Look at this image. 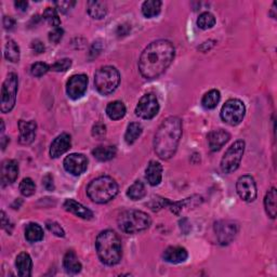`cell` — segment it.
<instances>
[{
  "instance_id": "obj_6",
  "label": "cell",
  "mask_w": 277,
  "mask_h": 277,
  "mask_svg": "<svg viewBox=\"0 0 277 277\" xmlns=\"http://www.w3.org/2000/svg\"><path fill=\"white\" fill-rule=\"evenodd\" d=\"M120 83V74L113 66H103L94 74V85L98 93L108 95L117 89Z\"/></svg>"
},
{
  "instance_id": "obj_38",
  "label": "cell",
  "mask_w": 277,
  "mask_h": 277,
  "mask_svg": "<svg viewBox=\"0 0 277 277\" xmlns=\"http://www.w3.org/2000/svg\"><path fill=\"white\" fill-rule=\"evenodd\" d=\"M72 66L71 59H62L59 60L54 64L50 65V71L53 72H66Z\"/></svg>"
},
{
  "instance_id": "obj_5",
  "label": "cell",
  "mask_w": 277,
  "mask_h": 277,
  "mask_svg": "<svg viewBox=\"0 0 277 277\" xmlns=\"http://www.w3.org/2000/svg\"><path fill=\"white\" fill-rule=\"evenodd\" d=\"M152 220L150 215L140 210H126L118 217L119 229L126 234H138L149 229Z\"/></svg>"
},
{
  "instance_id": "obj_37",
  "label": "cell",
  "mask_w": 277,
  "mask_h": 277,
  "mask_svg": "<svg viewBox=\"0 0 277 277\" xmlns=\"http://www.w3.org/2000/svg\"><path fill=\"white\" fill-rule=\"evenodd\" d=\"M49 71H50V65H48L44 62H37L30 67V73H32V75L35 77L44 76Z\"/></svg>"
},
{
  "instance_id": "obj_9",
  "label": "cell",
  "mask_w": 277,
  "mask_h": 277,
  "mask_svg": "<svg viewBox=\"0 0 277 277\" xmlns=\"http://www.w3.org/2000/svg\"><path fill=\"white\" fill-rule=\"evenodd\" d=\"M246 114L245 104L238 98H231L226 101L221 109V119L230 126H237L243 121Z\"/></svg>"
},
{
  "instance_id": "obj_32",
  "label": "cell",
  "mask_w": 277,
  "mask_h": 277,
  "mask_svg": "<svg viewBox=\"0 0 277 277\" xmlns=\"http://www.w3.org/2000/svg\"><path fill=\"white\" fill-rule=\"evenodd\" d=\"M220 100H221L220 91L212 89L210 91H208L207 93L202 96L201 105L204 106L206 109H213L217 107Z\"/></svg>"
},
{
  "instance_id": "obj_22",
  "label": "cell",
  "mask_w": 277,
  "mask_h": 277,
  "mask_svg": "<svg viewBox=\"0 0 277 277\" xmlns=\"http://www.w3.org/2000/svg\"><path fill=\"white\" fill-rule=\"evenodd\" d=\"M15 268L17 274L21 277H29L32 275L33 261L32 258L26 252H22L15 259Z\"/></svg>"
},
{
  "instance_id": "obj_40",
  "label": "cell",
  "mask_w": 277,
  "mask_h": 277,
  "mask_svg": "<svg viewBox=\"0 0 277 277\" xmlns=\"http://www.w3.org/2000/svg\"><path fill=\"white\" fill-rule=\"evenodd\" d=\"M54 4L60 12L67 13V12L76 4V1H72V0H61V1H55Z\"/></svg>"
},
{
  "instance_id": "obj_41",
  "label": "cell",
  "mask_w": 277,
  "mask_h": 277,
  "mask_svg": "<svg viewBox=\"0 0 277 277\" xmlns=\"http://www.w3.org/2000/svg\"><path fill=\"white\" fill-rule=\"evenodd\" d=\"M63 35H64V30L61 27L53 28V30H51V32L49 33V40L53 42V44H58V42H60L61 39L63 38Z\"/></svg>"
},
{
  "instance_id": "obj_23",
  "label": "cell",
  "mask_w": 277,
  "mask_h": 277,
  "mask_svg": "<svg viewBox=\"0 0 277 277\" xmlns=\"http://www.w3.org/2000/svg\"><path fill=\"white\" fill-rule=\"evenodd\" d=\"M63 267L66 271V273L69 274H78L81 272L83 267L82 263L79 261L77 255L73 250L67 251L63 259Z\"/></svg>"
},
{
  "instance_id": "obj_31",
  "label": "cell",
  "mask_w": 277,
  "mask_h": 277,
  "mask_svg": "<svg viewBox=\"0 0 277 277\" xmlns=\"http://www.w3.org/2000/svg\"><path fill=\"white\" fill-rule=\"evenodd\" d=\"M20 47L14 40L9 39L4 48V58L12 63H17L20 61Z\"/></svg>"
},
{
  "instance_id": "obj_18",
  "label": "cell",
  "mask_w": 277,
  "mask_h": 277,
  "mask_svg": "<svg viewBox=\"0 0 277 277\" xmlns=\"http://www.w3.org/2000/svg\"><path fill=\"white\" fill-rule=\"evenodd\" d=\"M208 144L212 152L220 151L222 147L229 142L231 139V134L223 130V129H217V130H212L208 134Z\"/></svg>"
},
{
  "instance_id": "obj_1",
  "label": "cell",
  "mask_w": 277,
  "mask_h": 277,
  "mask_svg": "<svg viewBox=\"0 0 277 277\" xmlns=\"http://www.w3.org/2000/svg\"><path fill=\"white\" fill-rule=\"evenodd\" d=\"M176 49L169 40L159 39L147 46L139 59L141 75L146 79L158 78L171 65Z\"/></svg>"
},
{
  "instance_id": "obj_2",
  "label": "cell",
  "mask_w": 277,
  "mask_h": 277,
  "mask_svg": "<svg viewBox=\"0 0 277 277\" xmlns=\"http://www.w3.org/2000/svg\"><path fill=\"white\" fill-rule=\"evenodd\" d=\"M182 137V121L179 117L166 118L154 139V150L159 158L167 161L175 155Z\"/></svg>"
},
{
  "instance_id": "obj_15",
  "label": "cell",
  "mask_w": 277,
  "mask_h": 277,
  "mask_svg": "<svg viewBox=\"0 0 277 277\" xmlns=\"http://www.w3.org/2000/svg\"><path fill=\"white\" fill-rule=\"evenodd\" d=\"M18 177V164L13 159H7L2 162L0 169V181L1 185L5 186L15 182Z\"/></svg>"
},
{
  "instance_id": "obj_21",
  "label": "cell",
  "mask_w": 277,
  "mask_h": 277,
  "mask_svg": "<svg viewBox=\"0 0 277 277\" xmlns=\"http://www.w3.org/2000/svg\"><path fill=\"white\" fill-rule=\"evenodd\" d=\"M63 206L66 211L75 214L76 217L85 220H91L93 218V212H92L90 209L83 206L82 204H79V202L74 199H66Z\"/></svg>"
},
{
  "instance_id": "obj_50",
  "label": "cell",
  "mask_w": 277,
  "mask_h": 277,
  "mask_svg": "<svg viewBox=\"0 0 277 277\" xmlns=\"http://www.w3.org/2000/svg\"><path fill=\"white\" fill-rule=\"evenodd\" d=\"M0 141H1V149H2V151H4V149H5V147H7L8 143L10 142V140H9V138L4 137V135L2 134V135H1V139H0Z\"/></svg>"
},
{
  "instance_id": "obj_36",
  "label": "cell",
  "mask_w": 277,
  "mask_h": 277,
  "mask_svg": "<svg viewBox=\"0 0 277 277\" xmlns=\"http://www.w3.org/2000/svg\"><path fill=\"white\" fill-rule=\"evenodd\" d=\"M20 192L25 197H29L35 194L36 185L30 178H25V179L22 180V182L20 183Z\"/></svg>"
},
{
  "instance_id": "obj_34",
  "label": "cell",
  "mask_w": 277,
  "mask_h": 277,
  "mask_svg": "<svg viewBox=\"0 0 277 277\" xmlns=\"http://www.w3.org/2000/svg\"><path fill=\"white\" fill-rule=\"evenodd\" d=\"M215 17L210 12H202L197 18V26L201 29H209L214 26Z\"/></svg>"
},
{
  "instance_id": "obj_8",
  "label": "cell",
  "mask_w": 277,
  "mask_h": 277,
  "mask_svg": "<svg viewBox=\"0 0 277 277\" xmlns=\"http://www.w3.org/2000/svg\"><path fill=\"white\" fill-rule=\"evenodd\" d=\"M245 145L246 144L243 140H238L227 149L222 157V161H221V170L224 174H232V172L238 169L243 159Z\"/></svg>"
},
{
  "instance_id": "obj_12",
  "label": "cell",
  "mask_w": 277,
  "mask_h": 277,
  "mask_svg": "<svg viewBox=\"0 0 277 277\" xmlns=\"http://www.w3.org/2000/svg\"><path fill=\"white\" fill-rule=\"evenodd\" d=\"M88 88V77L85 74L74 75L66 84V92L72 100H78L85 95Z\"/></svg>"
},
{
  "instance_id": "obj_10",
  "label": "cell",
  "mask_w": 277,
  "mask_h": 277,
  "mask_svg": "<svg viewBox=\"0 0 277 277\" xmlns=\"http://www.w3.org/2000/svg\"><path fill=\"white\" fill-rule=\"evenodd\" d=\"M159 112V102L154 93H147L140 98L135 114L143 119H152Z\"/></svg>"
},
{
  "instance_id": "obj_17",
  "label": "cell",
  "mask_w": 277,
  "mask_h": 277,
  "mask_svg": "<svg viewBox=\"0 0 277 277\" xmlns=\"http://www.w3.org/2000/svg\"><path fill=\"white\" fill-rule=\"evenodd\" d=\"M18 129H20V137H18V142L23 145H28L34 142L36 138L37 124L34 120L18 121Z\"/></svg>"
},
{
  "instance_id": "obj_35",
  "label": "cell",
  "mask_w": 277,
  "mask_h": 277,
  "mask_svg": "<svg viewBox=\"0 0 277 277\" xmlns=\"http://www.w3.org/2000/svg\"><path fill=\"white\" fill-rule=\"evenodd\" d=\"M44 18L47 21V23L49 24V25H51L53 28H57V27H60L61 25V20H60V17H59V14H58V11L57 9H54V8H47L44 12Z\"/></svg>"
},
{
  "instance_id": "obj_49",
  "label": "cell",
  "mask_w": 277,
  "mask_h": 277,
  "mask_svg": "<svg viewBox=\"0 0 277 277\" xmlns=\"http://www.w3.org/2000/svg\"><path fill=\"white\" fill-rule=\"evenodd\" d=\"M15 8L21 10V11H26L27 7H28V2L27 1H23V0H20V1H15L14 2Z\"/></svg>"
},
{
  "instance_id": "obj_13",
  "label": "cell",
  "mask_w": 277,
  "mask_h": 277,
  "mask_svg": "<svg viewBox=\"0 0 277 277\" xmlns=\"http://www.w3.org/2000/svg\"><path fill=\"white\" fill-rule=\"evenodd\" d=\"M236 190L241 198L246 202H251L257 198V184L251 176H243L236 183Z\"/></svg>"
},
{
  "instance_id": "obj_28",
  "label": "cell",
  "mask_w": 277,
  "mask_h": 277,
  "mask_svg": "<svg viewBox=\"0 0 277 277\" xmlns=\"http://www.w3.org/2000/svg\"><path fill=\"white\" fill-rule=\"evenodd\" d=\"M25 238L29 243H37L44 239V230L37 223H29L25 229Z\"/></svg>"
},
{
  "instance_id": "obj_3",
  "label": "cell",
  "mask_w": 277,
  "mask_h": 277,
  "mask_svg": "<svg viewBox=\"0 0 277 277\" xmlns=\"http://www.w3.org/2000/svg\"><path fill=\"white\" fill-rule=\"evenodd\" d=\"M98 259L106 266H116L122 258V246L119 236L114 231L106 230L98 234L95 241Z\"/></svg>"
},
{
  "instance_id": "obj_47",
  "label": "cell",
  "mask_w": 277,
  "mask_h": 277,
  "mask_svg": "<svg viewBox=\"0 0 277 277\" xmlns=\"http://www.w3.org/2000/svg\"><path fill=\"white\" fill-rule=\"evenodd\" d=\"M3 26L5 29H12L15 25L14 18H12L11 16H3Z\"/></svg>"
},
{
  "instance_id": "obj_42",
  "label": "cell",
  "mask_w": 277,
  "mask_h": 277,
  "mask_svg": "<svg viewBox=\"0 0 277 277\" xmlns=\"http://www.w3.org/2000/svg\"><path fill=\"white\" fill-rule=\"evenodd\" d=\"M105 133H106V127H105V125L95 124L93 126V128H92V135H93L94 138L101 139V138L104 137V135H105Z\"/></svg>"
},
{
  "instance_id": "obj_30",
  "label": "cell",
  "mask_w": 277,
  "mask_h": 277,
  "mask_svg": "<svg viewBox=\"0 0 277 277\" xmlns=\"http://www.w3.org/2000/svg\"><path fill=\"white\" fill-rule=\"evenodd\" d=\"M143 132V127L139 122H131L130 125L128 126L127 131L125 134V141L128 145L133 144L135 141H137L140 135Z\"/></svg>"
},
{
  "instance_id": "obj_4",
  "label": "cell",
  "mask_w": 277,
  "mask_h": 277,
  "mask_svg": "<svg viewBox=\"0 0 277 277\" xmlns=\"http://www.w3.org/2000/svg\"><path fill=\"white\" fill-rule=\"evenodd\" d=\"M87 194L96 204H106L118 194V184L110 177H98L89 183Z\"/></svg>"
},
{
  "instance_id": "obj_48",
  "label": "cell",
  "mask_w": 277,
  "mask_h": 277,
  "mask_svg": "<svg viewBox=\"0 0 277 277\" xmlns=\"http://www.w3.org/2000/svg\"><path fill=\"white\" fill-rule=\"evenodd\" d=\"M130 29H131L130 26L126 25V24H122V25H119V26H118V29H117V35H118L119 37H121V36H126V35H128L129 30H130Z\"/></svg>"
},
{
  "instance_id": "obj_20",
  "label": "cell",
  "mask_w": 277,
  "mask_h": 277,
  "mask_svg": "<svg viewBox=\"0 0 277 277\" xmlns=\"http://www.w3.org/2000/svg\"><path fill=\"white\" fill-rule=\"evenodd\" d=\"M145 178L150 185L157 186L163 179V166L156 161H151L145 170Z\"/></svg>"
},
{
  "instance_id": "obj_19",
  "label": "cell",
  "mask_w": 277,
  "mask_h": 277,
  "mask_svg": "<svg viewBox=\"0 0 277 277\" xmlns=\"http://www.w3.org/2000/svg\"><path fill=\"white\" fill-rule=\"evenodd\" d=\"M187 257V250L183 247H179V246H171V247H168L165 250L163 255L164 260L172 264H178L186 261Z\"/></svg>"
},
{
  "instance_id": "obj_45",
  "label": "cell",
  "mask_w": 277,
  "mask_h": 277,
  "mask_svg": "<svg viewBox=\"0 0 277 277\" xmlns=\"http://www.w3.org/2000/svg\"><path fill=\"white\" fill-rule=\"evenodd\" d=\"M1 226L2 229L7 231L9 234L12 232V224L10 222V220L7 218V214L4 213V211H1Z\"/></svg>"
},
{
  "instance_id": "obj_11",
  "label": "cell",
  "mask_w": 277,
  "mask_h": 277,
  "mask_svg": "<svg viewBox=\"0 0 277 277\" xmlns=\"http://www.w3.org/2000/svg\"><path fill=\"white\" fill-rule=\"evenodd\" d=\"M214 232L221 245H229L238 233V224L229 220L218 221L214 224Z\"/></svg>"
},
{
  "instance_id": "obj_7",
  "label": "cell",
  "mask_w": 277,
  "mask_h": 277,
  "mask_svg": "<svg viewBox=\"0 0 277 277\" xmlns=\"http://www.w3.org/2000/svg\"><path fill=\"white\" fill-rule=\"evenodd\" d=\"M18 88V77L15 73H10L2 84L1 88V102L0 109L7 114L13 109L16 101V93Z\"/></svg>"
},
{
  "instance_id": "obj_29",
  "label": "cell",
  "mask_w": 277,
  "mask_h": 277,
  "mask_svg": "<svg viewBox=\"0 0 277 277\" xmlns=\"http://www.w3.org/2000/svg\"><path fill=\"white\" fill-rule=\"evenodd\" d=\"M161 10L162 1H159V0H147L142 4V13L147 18L157 16L161 13Z\"/></svg>"
},
{
  "instance_id": "obj_33",
  "label": "cell",
  "mask_w": 277,
  "mask_h": 277,
  "mask_svg": "<svg viewBox=\"0 0 277 277\" xmlns=\"http://www.w3.org/2000/svg\"><path fill=\"white\" fill-rule=\"evenodd\" d=\"M145 195H146L145 185L141 181H135L127 190V196L132 200L142 199Z\"/></svg>"
},
{
  "instance_id": "obj_46",
  "label": "cell",
  "mask_w": 277,
  "mask_h": 277,
  "mask_svg": "<svg viewBox=\"0 0 277 277\" xmlns=\"http://www.w3.org/2000/svg\"><path fill=\"white\" fill-rule=\"evenodd\" d=\"M32 48H33V50L36 52V53H42V52H45V45L42 44V42L40 40H34L33 41V44H32Z\"/></svg>"
},
{
  "instance_id": "obj_24",
  "label": "cell",
  "mask_w": 277,
  "mask_h": 277,
  "mask_svg": "<svg viewBox=\"0 0 277 277\" xmlns=\"http://www.w3.org/2000/svg\"><path fill=\"white\" fill-rule=\"evenodd\" d=\"M276 199H277V190L275 187H272L267 193L266 198H264V207H266V211L271 219L276 218V212H277Z\"/></svg>"
},
{
  "instance_id": "obj_25",
  "label": "cell",
  "mask_w": 277,
  "mask_h": 277,
  "mask_svg": "<svg viewBox=\"0 0 277 277\" xmlns=\"http://www.w3.org/2000/svg\"><path fill=\"white\" fill-rule=\"evenodd\" d=\"M106 114L112 120H119L126 115V106L121 101L110 102L106 107Z\"/></svg>"
},
{
  "instance_id": "obj_26",
  "label": "cell",
  "mask_w": 277,
  "mask_h": 277,
  "mask_svg": "<svg viewBox=\"0 0 277 277\" xmlns=\"http://www.w3.org/2000/svg\"><path fill=\"white\" fill-rule=\"evenodd\" d=\"M87 10L92 18L101 20L107 13V3L104 1H89Z\"/></svg>"
},
{
  "instance_id": "obj_14",
  "label": "cell",
  "mask_w": 277,
  "mask_h": 277,
  "mask_svg": "<svg viewBox=\"0 0 277 277\" xmlns=\"http://www.w3.org/2000/svg\"><path fill=\"white\" fill-rule=\"evenodd\" d=\"M64 169L73 176H81L87 170L88 158L84 154L74 153L67 156L63 162Z\"/></svg>"
},
{
  "instance_id": "obj_44",
  "label": "cell",
  "mask_w": 277,
  "mask_h": 277,
  "mask_svg": "<svg viewBox=\"0 0 277 277\" xmlns=\"http://www.w3.org/2000/svg\"><path fill=\"white\" fill-rule=\"evenodd\" d=\"M42 184H44V186L47 190L49 192H53L54 190V182H53V177L48 174L44 177V179H42Z\"/></svg>"
},
{
  "instance_id": "obj_43",
  "label": "cell",
  "mask_w": 277,
  "mask_h": 277,
  "mask_svg": "<svg viewBox=\"0 0 277 277\" xmlns=\"http://www.w3.org/2000/svg\"><path fill=\"white\" fill-rule=\"evenodd\" d=\"M102 49H103V45H102V42H101V41H95V42H93V45L91 46L90 52H89V57H90V59H94V58H96L97 55L101 53Z\"/></svg>"
},
{
  "instance_id": "obj_27",
  "label": "cell",
  "mask_w": 277,
  "mask_h": 277,
  "mask_svg": "<svg viewBox=\"0 0 277 277\" xmlns=\"http://www.w3.org/2000/svg\"><path fill=\"white\" fill-rule=\"evenodd\" d=\"M117 154V150L115 146H97L92 151V155H93L97 161L100 162H108L110 159H113Z\"/></svg>"
},
{
  "instance_id": "obj_39",
  "label": "cell",
  "mask_w": 277,
  "mask_h": 277,
  "mask_svg": "<svg viewBox=\"0 0 277 277\" xmlns=\"http://www.w3.org/2000/svg\"><path fill=\"white\" fill-rule=\"evenodd\" d=\"M46 225H47V229L52 234H54L55 236H58V237L65 236V232L63 230V227L61 226L58 222H54V221H48Z\"/></svg>"
},
{
  "instance_id": "obj_16",
  "label": "cell",
  "mask_w": 277,
  "mask_h": 277,
  "mask_svg": "<svg viewBox=\"0 0 277 277\" xmlns=\"http://www.w3.org/2000/svg\"><path fill=\"white\" fill-rule=\"evenodd\" d=\"M72 138L69 133H62L53 140L50 146V156L52 158H59L71 149Z\"/></svg>"
}]
</instances>
